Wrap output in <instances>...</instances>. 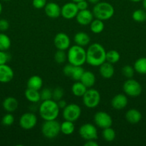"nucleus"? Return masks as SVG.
I'll list each match as a JSON object with an SVG mask.
<instances>
[{
  "label": "nucleus",
  "mask_w": 146,
  "mask_h": 146,
  "mask_svg": "<svg viewBox=\"0 0 146 146\" xmlns=\"http://www.w3.org/2000/svg\"><path fill=\"white\" fill-rule=\"evenodd\" d=\"M60 110L57 102L53 99L42 101L39 106V113L44 121L57 119Z\"/></svg>",
  "instance_id": "f03ea898"
},
{
  "label": "nucleus",
  "mask_w": 146,
  "mask_h": 146,
  "mask_svg": "<svg viewBox=\"0 0 146 146\" xmlns=\"http://www.w3.org/2000/svg\"><path fill=\"white\" fill-rule=\"evenodd\" d=\"M84 146H98L99 144L97 143L96 140H89L86 141V142L84 144Z\"/></svg>",
  "instance_id": "37998d69"
},
{
  "label": "nucleus",
  "mask_w": 146,
  "mask_h": 146,
  "mask_svg": "<svg viewBox=\"0 0 146 146\" xmlns=\"http://www.w3.org/2000/svg\"><path fill=\"white\" fill-rule=\"evenodd\" d=\"M128 104L127 95L125 94H116L111 100V106L114 109L122 110L124 109Z\"/></svg>",
  "instance_id": "2eb2a0df"
},
{
  "label": "nucleus",
  "mask_w": 146,
  "mask_h": 146,
  "mask_svg": "<svg viewBox=\"0 0 146 146\" xmlns=\"http://www.w3.org/2000/svg\"><path fill=\"white\" fill-rule=\"evenodd\" d=\"M9 28V23L5 19H0V31H5Z\"/></svg>",
  "instance_id": "a19ab883"
},
{
  "label": "nucleus",
  "mask_w": 146,
  "mask_h": 146,
  "mask_svg": "<svg viewBox=\"0 0 146 146\" xmlns=\"http://www.w3.org/2000/svg\"><path fill=\"white\" fill-rule=\"evenodd\" d=\"M10 60V55L7 51H0V65L6 64Z\"/></svg>",
  "instance_id": "58836bf2"
},
{
  "label": "nucleus",
  "mask_w": 146,
  "mask_h": 146,
  "mask_svg": "<svg viewBox=\"0 0 146 146\" xmlns=\"http://www.w3.org/2000/svg\"><path fill=\"white\" fill-rule=\"evenodd\" d=\"M87 1H88L89 3H90V4H96L97 3H98L99 1H100V0H87Z\"/></svg>",
  "instance_id": "a18cd8bd"
},
{
  "label": "nucleus",
  "mask_w": 146,
  "mask_h": 146,
  "mask_svg": "<svg viewBox=\"0 0 146 146\" xmlns=\"http://www.w3.org/2000/svg\"><path fill=\"white\" fill-rule=\"evenodd\" d=\"M1 12H2V4L0 2V14H1Z\"/></svg>",
  "instance_id": "de8ad7c7"
},
{
  "label": "nucleus",
  "mask_w": 146,
  "mask_h": 146,
  "mask_svg": "<svg viewBox=\"0 0 146 146\" xmlns=\"http://www.w3.org/2000/svg\"><path fill=\"white\" fill-rule=\"evenodd\" d=\"M123 89L125 95L133 98L139 96L143 91L141 84L133 78H127L125 81L123 86Z\"/></svg>",
  "instance_id": "0eeeda50"
},
{
  "label": "nucleus",
  "mask_w": 146,
  "mask_h": 146,
  "mask_svg": "<svg viewBox=\"0 0 146 146\" xmlns=\"http://www.w3.org/2000/svg\"><path fill=\"white\" fill-rule=\"evenodd\" d=\"M94 17L102 21H106L113 17L115 9L113 6L107 1H99L94 4L92 9Z\"/></svg>",
  "instance_id": "20e7f679"
},
{
  "label": "nucleus",
  "mask_w": 146,
  "mask_h": 146,
  "mask_svg": "<svg viewBox=\"0 0 146 146\" xmlns=\"http://www.w3.org/2000/svg\"><path fill=\"white\" fill-rule=\"evenodd\" d=\"M143 1V9L146 11V0H142Z\"/></svg>",
  "instance_id": "49530a36"
},
{
  "label": "nucleus",
  "mask_w": 146,
  "mask_h": 146,
  "mask_svg": "<svg viewBox=\"0 0 146 146\" xmlns=\"http://www.w3.org/2000/svg\"><path fill=\"white\" fill-rule=\"evenodd\" d=\"M57 104H58V106L59 108H60V109H63V108H64L66 107V106L67 105V102H66L65 100H64L62 98V99L60 100V101H57Z\"/></svg>",
  "instance_id": "c03bdc74"
},
{
  "label": "nucleus",
  "mask_w": 146,
  "mask_h": 146,
  "mask_svg": "<svg viewBox=\"0 0 146 146\" xmlns=\"http://www.w3.org/2000/svg\"><path fill=\"white\" fill-rule=\"evenodd\" d=\"M4 1H10V0H4Z\"/></svg>",
  "instance_id": "3c124183"
},
{
  "label": "nucleus",
  "mask_w": 146,
  "mask_h": 146,
  "mask_svg": "<svg viewBox=\"0 0 146 146\" xmlns=\"http://www.w3.org/2000/svg\"><path fill=\"white\" fill-rule=\"evenodd\" d=\"M125 119L129 123L137 124L141 121L142 114L138 110L135 108H131L126 112Z\"/></svg>",
  "instance_id": "6ab92c4d"
},
{
  "label": "nucleus",
  "mask_w": 146,
  "mask_h": 146,
  "mask_svg": "<svg viewBox=\"0 0 146 146\" xmlns=\"http://www.w3.org/2000/svg\"><path fill=\"white\" fill-rule=\"evenodd\" d=\"M27 88L40 91L43 86V81L40 76L37 75L31 76L27 83Z\"/></svg>",
  "instance_id": "b1692460"
},
{
  "label": "nucleus",
  "mask_w": 146,
  "mask_h": 146,
  "mask_svg": "<svg viewBox=\"0 0 146 146\" xmlns=\"http://www.w3.org/2000/svg\"><path fill=\"white\" fill-rule=\"evenodd\" d=\"M62 110V116L64 119L72 122H75L77 121L82 113L81 108L76 104H67Z\"/></svg>",
  "instance_id": "6e6552de"
},
{
  "label": "nucleus",
  "mask_w": 146,
  "mask_h": 146,
  "mask_svg": "<svg viewBox=\"0 0 146 146\" xmlns=\"http://www.w3.org/2000/svg\"><path fill=\"white\" fill-rule=\"evenodd\" d=\"M106 53L107 51L101 44L93 43L86 50V63L92 66H100L106 61Z\"/></svg>",
  "instance_id": "f257e3e1"
},
{
  "label": "nucleus",
  "mask_w": 146,
  "mask_h": 146,
  "mask_svg": "<svg viewBox=\"0 0 146 146\" xmlns=\"http://www.w3.org/2000/svg\"><path fill=\"white\" fill-rule=\"evenodd\" d=\"M130 1H133V2H139V1H142V0H130Z\"/></svg>",
  "instance_id": "8fccbe9b"
},
{
  "label": "nucleus",
  "mask_w": 146,
  "mask_h": 146,
  "mask_svg": "<svg viewBox=\"0 0 146 146\" xmlns=\"http://www.w3.org/2000/svg\"><path fill=\"white\" fill-rule=\"evenodd\" d=\"M14 123V117L11 114V113H7V114H5L3 116L2 119H1V123H2V125H5V126H10V125H13Z\"/></svg>",
  "instance_id": "c9c22d12"
},
{
  "label": "nucleus",
  "mask_w": 146,
  "mask_h": 146,
  "mask_svg": "<svg viewBox=\"0 0 146 146\" xmlns=\"http://www.w3.org/2000/svg\"><path fill=\"white\" fill-rule=\"evenodd\" d=\"M41 101H46L52 98V91L49 88H44L40 92Z\"/></svg>",
  "instance_id": "4c0bfd02"
},
{
  "label": "nucleus",
  "mask_w": 146,
  "mask_h": 146,
  "mask_svg": "<svg viewBox=\"0 0 146 146\" xmlns=\"http://www.w3.org/2000/svg\"><path fill=\"white\" fill-rule=\"evenodd\" d=\"M77 6V8H78L79 11L80 10H84V9H88V6H89V2L86 0H83V1H79V2L76 3Z\"/></svg>",
  "instance_id": "79ce46f5"
},
{
  "label": "nucleus",
  "mask_w": 146,
  "mask_h": 146,
  "mask_svg": "<svg viewBox=\"0 0 146 146\" xmlns=\"http://www.w3.org/2000/svg\"><path fill=\"white\" fill-rule=\"evenodd\" d=\"M84 70L81 66H74L73 65L72 70L71 74H70V78L74 80V81H80L84 73Z\"/></svg>",
  "instance_id": "2f4dec72"
},
{
  "label": "nucleus",
  "mask_w": 146,
  "mask_h": 146,
  "mask_svg": "<svg viewBox=\"0 0 146 146\" xmlns=\"http://www.w3.org/2000/svg\"><path fill=\"white\" fill-rule=\"evenodd\" d=\"M47 0H32V5L37 9L44 8L47 4Z\"/></svg>",
  "instance_id": "ea45409f"
},
{
  "label": "nucleus",
  "mask_w": 146,
  "mask_h": 146,
  "mask_svg": "<svg viewBox=\"0 0 146 146\" xmlns=\"http://www.w3.org/2000/svg\"><path fill=\"white\" fill-rule=\"evenodd\" d=\"M135 72V71L134 69V67L130 65H125L122 68V74L127 78H133Z\"/></svg>",
  "instance_id": "f704fd0d"
},
{
  "label": "nucleus",
  "mask_w": 146,
  "mask_h": 146,
  "mask_svg": "<svg viewBox=\"0 0 146 146\" xmlns=\"http://www.w3.org/2000/svg\"><path fill=\"white\" fill-rule=\"evenodd\" d=\"M44 9L46 15L50 18L56 19L61 16V7L57 3L53 1L47 3Z\"/></svg>",
  "instance_id": "dca6fc26"
},
{
  "label": "nucleus",
  "mask_w": 146,
  "mask_h": 146,
  "mask_svg": "<svg viewBox=\"0 0 146 146\" xmlns=\"http://www.w3.org/2000/svg\"><path fill=\"white\" fill-rule=\"evenodd\" d=\"M120 59V54L116 50H110L106 53V61L110 64H116Z\"/></svg>",
  "instance_id": "c85d7f7f"
},
{
  "label": "nucleus",
  "mask_w": 146,
  "mask_h": 146,
  "mask_svg": "<svg viewBox=\"0 0 146 146\" xmlns=\"http://www.w3.org/2000/svg\"><path fill=\"white\" fill-rule=\"evenodd\" d=\"M64 96V90L61 87H56L52 91V98L54 101H58L62 99Z\"/></svg>",
  "instance_id": "e433bc0d"
},
{
  "label": "nucleus",
  "mask_w": 146,
  "mask_h": 146,
  "mask_svg": "<svg viewBox=\"0 0 146 146\" xmlns=\"http://www.w3.org/2000/svg\"><path fill=\"white\" fill-rule=\"evenodd\" d=\"M87 88L80 81H75L71 87V91L73 95L76 97H82Z\"/></svg>",
  "instance_id": "393cba45"
},
{
  "label": "nucleus",
  "mask_w": 146,
  "mask_h": 146,
  "mask_svg": "<svg viewBox=\"0 0 146 146\" xmlns=\"http://www.w3.org/2000/svg\"><path fill=\"white\" fill-rule=\"evenodd\" d=\"M24 96L26 99L31 104H37L39 101H41L40 91L35 89L27 88L24 91Z\"/></svg>",
  "instance_id": "5701e85b"
},
{
  "label": "nucleus",
  "mask_w": 146,
  "mask_h": 146,
  "mask_svg": "<svg viewBox=\"0 0 146 146\" xmlns=\"http://www.w3.org/2000/svg\"><path fill=\"white\" fill-rule=\"evenodd\" d=\"M79 134L84 141L97 140L98 138L97 128L95 125L90 123H84L80 126L79 129Z\"/></svg>",
  "instance_id": "1a4fd4ad"
},
{
  "label": "nucleus",
  "mask_w": 146,
  "mask_h": 146,
  "mask_svg": "<svg viewBox=\"0 0 146 146\" xmlns=\"http://www.w3.org/2000/svg\"><path fill=\"white\" fill-rule=\"evenodd\" d=\"M71 1H73V2H74V3H77V2H79V1H83V0H71Z\"/></svg>",
  "instance_id": "09e8293b"
},
{
  "label": "nucleus",
  "mask_w": 146,
  "mask_h": 146,
  "mask_svg": "<svg viewBox=\"0 0 146 146\" xmlns=\"http://www.w3.org/2000/svg\"><path fill=\"white\" fill-rule=\"evenodd\" d=\"M90 30L92 33L96 34H100L103 31L104 29V24L103 21L98 19H94L90 24Z\"/></svg>",
  "instance_id": "bb28decb"
},
{
  "label": "nucleus",
  "mask_w": 146,
  "mask_h": 146,
  "mask_svg": "<svg viewBox=\"0 0 146 146\" xmlns=\"http://www.w3.org/2000/svg\"><path fill=\"white\" fill-rule=\"evenodd\" d=\"M99 72L103 78L109 79L111 78L115 74V68L113 64L104 61L99 66Z\"/></svg>",
  "instance_id": "a211bd4d"
},
{
  "label": "nucleus",
  "mask_w": 146,
  "mask_h": 146,
  "mask_svg": "<svg viewBox=\"0 0 146 146\" xmlns=\"http://www.w3.org/2000/svg\"><path fill=\"white\" fill-rule=\"evenodd\" d=\"M94 18L92 11H90L88 9L79 11L75 17L77 22L82 26L90 25Z\"/></svg>",
  "instance_id": "4468645a"
},
{
  "label": "nucleus",
  "mask_w": 146,
  "mask_h": 146,
  "mask_svg": "<svg viewBox=\"0 0 146 146\" xmlns=\"http://www.w3.org/2000/svg\"><path fill=\"white\" fill-rule=\"evenodd\" d=\"M82 98L84 106L90 109H93L98 106L101 101V96L100 92L92 88H87Z\"/></svg>",
  "instance_id": "423d86ee"
},
{
  "label": "nucleus",
  "mask_w": 146,
  "mask_h": 146,
  "mask_svg": "<svg viewBox=\"0 0 146 146\" xmlns=\"http://www.w3.org/2000/svg\"><path fill=\"white\" fill-rule=\"evenodd\" d=\"M11 39L8 35L0 33V51H7L11 46Z\"/></svg>",
  "instance_id": "c756f323"
},
{
  "label": "nucleus",
  "mask_w": 146,
  "mask_h": 146,
  "mask_svg": "<svg viewBox=\"0 0 146 146\" xmlns=\"http://www.w3.org/2000/svg\"><path fill=\"white\" fill-rule=\"evenodd\" d=\"M54 59L57 64H63L67 60V56L65 51L57 49L54 55Z\"/></svg>",
  "instance_id": "72a5a7b5"
},
{
  "label": "nucleus",
  "mask_w": 146,
  "mask_h": 146,
  "mask_svg": "<svg viewBox=\"0 0 146 146\" xmlns=\"http://www.w3.org/2000/svg\"><path fill=\"white\" fill-rule=\"evenodd\" d=\"M2 106L7 113H13L18 108V101L14 97H7L3 101Z\"/></svg>",
  "instance_id": "aec40b11"
},
{
  "label": "nucleus",
  "mask_w": 146,
  "mask_h": 146,
  "mask_svg": "<svg viewBox=\"0 0 146 146\" xmlns=\"http://www.w3.org/2000/svg\"><path fill=\"white\" fill-rule=\"evenodd\" d=\"M133 19L136 22H144L146 21V11L143 9H137L132 14Z\"/></svg>",
  "instance_id": "473e14b6"
},
{
  "label": "nucleus",
  "mask_w": 146,
  "mask_h": 146,
  "mask_svg": "<svg viewBox=\"0 0 146 146\" xmlns=\"http://www.w3.org/2000/svg\"><path fill=\"white\" fill-rule=\"evenodd\" d=\"M74 41L77 45L84 47L90 44V37L87 33L84 31H79L74 35Z\"/></svg>",
  "instance_id": "4be33fe9"
},
{
  "label": "nucleus",
  "mask_w": 146,
  "mask_h": 146,
  "mask_svg": "<svg viewBox=\"0 0 146 146\" xmlns=\"http://www.w3.org/2000/svg\"><path fill=\"white\" fill-rule=\"evenodd\" d=\"M135 71L138 74L145 75L146 74V58L145 57H142L136 60L134 63Z\"/></svg>",
  "instance_id": "cd10ccee"
},
{
  "label": "nucleus",
  "mask_w": 146,
  "mask_h": 146,
  "mask_svg": "<svg viewBox=\"0 0 146 146\" xmlns=\"http://www.w3.org/2000/svg\"><path fill=\"white\" fill-rule=\"evenodd\" d=\"M37 123V117L34 113L27 112L21 115L19 120V124L22 129L29 131L36 126Z\"/></svg>",
  "instance_id": "9d476101"
},
{
  "label": "nucleus",
  "mask_w": 146,
  "mask_h": 146,
  "mask_svg": "<svg viewBox=\"0 0 146 146\" xmlns=\"http://www.w3.org/2000/svg\"><path fill=\"white\" fill-rule=\"evenodd\" d=\"M70 38L65 33L60 32L55 35L54 38V44L57 49L66 51L70 46Z\"/></svg>",
  "instance_id": "f8f14e48"
},
{
  "label": "nucleus",
  "mask_w": 146,
  "mask_h": 146,
  "mask_svg": "<svg viewBox=\"0 0 146 146\" xmlns=\"http://www.w3.org/2000/svg\"><path fill=\"white\" fill-rule=\"evenodd\" d=\"M87 88H92L95 84V75L90 71H84L80 80Z\"/></svg>",
  "instance_id": "412c9836"
},
{
  "label": "nucleus",
  "mask_w": 146,
  "mask_h": 146,
  "mask_svg": "<svg viewBox=\"0 0 146 146\" xmlns=\"http://www.w3.org/2000/svg\"><path fill=\"white\" fill-rule=\"evenodd\" d=\"M102 135L103 139L105 141L112 142L115 138L116 133L113 128H112L111 127H108V128H105L102 130Z\"/></svg>",
  "instance_id": "7c9ffc66"
},
{
  "label": "nucleus",
  "mask_w": 146,
  "mask_h": 146,
  "mask_svg": "<svg viewBox=\"0 0 146 146\" xmlns=\"http://www.w3.org/2000/svg\"><path fill=\"white\" fill-rule=\"evenodd\" d=\"M67 61L74 66H82L86 63V50L84 47L74 44L67 49Z\"/></svg>",
  "instance_id": "7ed1b4c3"
},
{
  "label": "nucleus",
  "mask_w": 146,
  "mask_h": 146,
  "mask_svg": "<svg viewBox=\"0 0 146 146\" xmlns=\"http://www.w3.org/2000/svg\"><path fill=\"white\" fill-rule=\"evenodd\" d=\"M14 71L9 65H0V83L7 84L10 82L14 78Z\"/></svg>",
  "instance_id": "f3484780"
},
{
  "label": "nucleus",
  "mask_w": 146,
  "mask_h": 146,
  "mask_svg": "<svg viewBox=\"0 0 146 146\" xmlns=\"http://www.w3.org/2000/svg\"><path fill=\"white\" fill-rule=\"evenodd\" d=\"M75 126H74V122L70 121H63L60 123V133L66 135H70L74 133Z\"/></svg>",
  "instance_id": "a878e982"
},
{
  "label": "nucleus",
  "mask_w": 146,
  "mask_h": 146,
  "mask_svg": "<svg viewBox=\"0 0 146 146\" xmlns=\"http://www.w3.org/2000/svg\"><path fill=\"white\" fill-rule=\"evenodd\" d=\"M79 9L77 4L73 1L65 3L61 7V16L65 19H72L75 18Z\"/></svg>",
  "instance_id": "ddd939ff"
},
{
  "label": "nucleus",
  "mask_w": 146,
  "mask_h": 146,
  "mask_svg": "<svg viewBox=\"0 0 146 146\" xmlns=\"http://www.w3.org/2000/svg\"><path fill=\"white\" fill-rule=\"evenodd\" d=\"M42 133L48 139H53L58 136L60 133V123L57 120L44 121L41 128Z\"/></svg>",
  "instance_id": "39448f33"
},
{
  "label": "nucleus",
  "mask_w": 146,
  "mask_h": 146,
  "mask_svg": "<svg viewBox=\"0 0 146 146\" xmlns=\"http://www.w3.org/2000/svg\"><path fill=\"white\" fill-rule=\"evenodd\" d=\"M93 121L95 125L102 129L111 127L113 123L111 115L105 111H98L96 113L93 118Z\"/></svg>",
  "instance_id": "9b49d317"
}]
</instances>
